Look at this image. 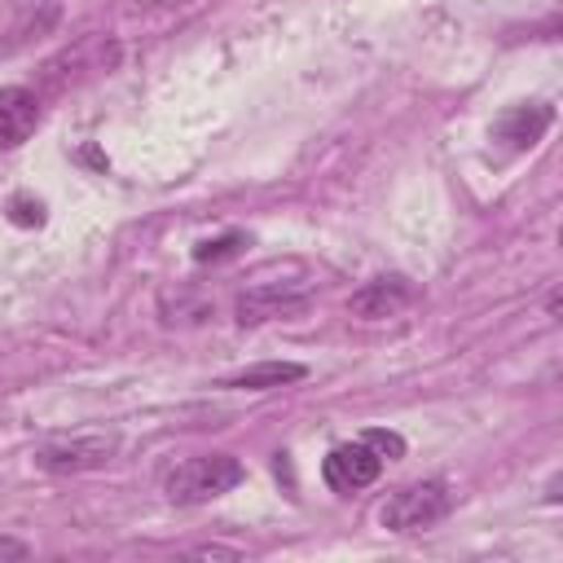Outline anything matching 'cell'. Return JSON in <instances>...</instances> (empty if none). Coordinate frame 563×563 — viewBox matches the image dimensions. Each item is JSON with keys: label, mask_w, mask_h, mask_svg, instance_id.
Here are the masks:
<instances>
[{"label": "cell", "mask_w": 563, "mask_h": 563, "mask_svg": "<svg viewBox=\"0 0 563 563\" xmlns=\"http://www.w3.org/2000/svg\"><path fill=\"white\" fill-rule=\"evenodd\" d=\"M242 462L229 457V453H198L189 462H180L172 475H167V501L176 506H198V501H211L229 488L242 484Z\"/></svg>", "instance_id": "obj_1"}, {"label": "cell", "mask_w": 563, "mask_h": 563, "mask_svg": "<svg viewBox=\"0 0 563 563\" xmlns=\"http://www.w3.org/2000/svg\"><path fill=\"white\" fill-rule=\"evenodd\" d=\"M449 506H453V493H449L444 479H418V484L396 488V493L383 501L378 519H383V528H391V532H422V528L440 523V519L449 515Z\"/></svg>", "instance_id": "obj_2"}, {"label": "cell", "mask_w": 563, "mask_h": 563, "mask_svg": "<svg viewBox=\"0 0 563 563\" xmlns=\"http://www.w3.org/2000/svg\"><path fill=\"white\" fill-rule=\"evenodd\" d=\"M114 453H119V435L88 431V435H57V440H44L31 457H35V466L48 471V475H79V471H101Z\"/></svg>", "instance_id": "obj_3"}, {"label": "cell", "mask_w": 563, "mask_h": 563, "mask_svg": "<svg viewBox=\"0 0 563 563\" xmlns=\"http://www.w3.org/2000/svg\"><path fill=\"white\" fill-rule=\"evenodd\" d=\"M383 475V457L369 440H352V444H339L325 453L321 462V479L334 488V493H356L365 484H374Z\"/></svg>", "instance_id": "obj_4"}, {"label": "cell", "mask_w": 563, "mask_h": 563, "mask_svg": "<svg viewBox=\"0 0 563 563\" xmlns=\"http://www.w3.org/2000/svg\"><path fill=\"white\" fill-rule=\"evenodd\" d=\"M409 303H413V286H409L405 277L387 273V277H374V282H365L361 290H352L347 312L361 317V321H383V317L405 312Z\"/></svg>", "instance_id": "obj_5"}, {"label": "cell", "mask_w": 563, "mask_h": 563, "mask_svg": "<svg viewBox=\"0 0 563 563\" xmlns=\"http://www.w3.org/2000/svg\"><path fill=\"white\" fill-rule=\"evenodd\" d=\"M303 308H308V295L286 290L277 282H264V286H251L246 295H238V321L242 325H260V321L290 317V312H303Z\"/></svg>", "instance_id": "obj_6"}, {"label": "cell", "mask_w": 563, "mask_h": 563, "mask_svg": "<svg viewBox=\"0 0 563 563\" xmlns=\"http://www.w3.org/2000/svg\"><path fill=\"white\" fill-rule=\"evenodd\" d=\"M40 128V97L22 84L0 88V150H18Z\"/></svg>", "instance_id": "obj_7"}, {"label": "cell", "mask_w": 563, "mask_h": 563, "mask_svg": "<svg viewBox=\"0 0 563 563\" xmlns=\"http://www.w3.org/2000/svg\"><path fill=\"white\" fill-rule=\"evenodd\" d=\"M550 119H554V110L541 106V101H532V106H510V110L493 123V136H497L501 145H510V150H528V145H537V141L545 136Z\"/></svg>", "instance_id": "obj_8"}, {"label": "cell", "mask_w": 563, "mask_h": 563, "mask_svg": "<svg viewBox=\"0 0 563 563\" xmlns=\"http://www.w3.org/2000/svg\"><path fill=\"white\" fill-rule=\"evenodd\" d=\"M308 369L295 365V361H260L242 374H233L224 387H238V391H268V387H286V383H299Z\"/></svg>", "instance_id": "obj_9"}, {"label": "cell", "mask_w": 563, "mask_h": 563, "mask_svg": "<svg viewBox=\"0 0 563 563\" xmlns=\"http://www.w3.org/2000/svg\"><path fill=\"white\" fill-rule=\"evenodd\" d=\"M9 220H13V224H22V229H35V224H44V202H40V198L18 194V198L9 202Z\"/></svg>", "instance_id": "obj_10"}, {"label": "cell", "mask_w": 563, "mask_h": 563, "mask_svg": "<svg viewBox=\"0 0 563 563\" xmlns=\"http://www.w3.org/2000/svg\"><path fill=\"white\" fill-rule=\"evenodd\" d=\"M238 246H246V238H242V233H224V238H216V242H198L194 260H198V264H207V260H224V255H238Z\"/></svg>", "instance_id": "obj_11"}, {"label": "cell", "mask_w": 563, "mask_h": 563, "mask_svg": "<svg viewBox=\"0 0 563 563\" xmlns=\"http://www.w3.org/2000/svg\"><path fill=\"white\" fill-rule=\"evenodd\" d=\"M361 440H369V444L378 449V457H383V462H387V457H400V453H405V440H400L396 431H378V427H374V431H365Z\"/></svg>", "instance_id": "obj_12"}, {"label": "cell", "mask_w": 563, "mask_h": 563, "mask_svg": "<svg viewBox=\"0 0 563 563\" xmlns=\"http://www.w3.org/2000/svg\"><path fill=\"white\" fill-rule=\"evenodd\" d=\"M26 541H13V537H0V559H26Z\"/></svg>", "instance_id": "obj_13"}, {"label": "cell", "mask_w": 563, "mask_h": 563, "mask_svg": "<svg viewBox=\"0 0 563 563\" xmlns=\"http://www.w3.org/2000/svg\"><path fill=\"white\" fill-rule=\"evenodd\" d=\"M194 554H202V559H238L242 550H229V545H198Z\"/></svg>", "instance_id": "obj_14"}]
</instances>
